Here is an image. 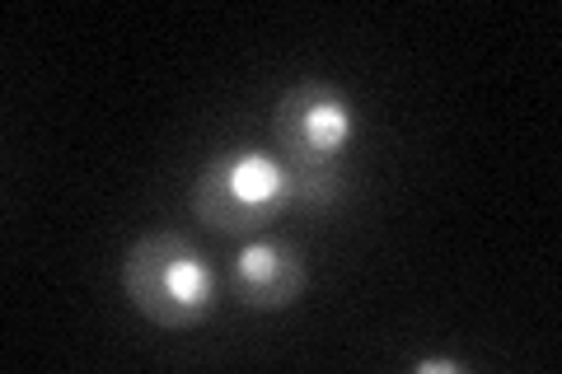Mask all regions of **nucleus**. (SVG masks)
Masks as SVG:
<instances>
[{"instance_id":"obj_1","label":"nucleus","mask_w":562,"mask_h":374,"mask_svg":"<svg viewBox=\"0 0 562 374\" xmlns=\"http://www.w3.org/2000/svg\"><path fill=\"white\" fill-rule=\"evenodd\" d=\"M361 117L351 99L328 80L295 84L272 113L277 159L291 169V211H328L342 197V150L351 146Z\"/></svg>"},{"instance_id":"obj_2","label":"nucleus","mask_w":562,"mask_h":374,"mask_svg":"<svg viewBox=\"0 0 562 374\" xmlns=\"http://www.w3.org/2000/svg\"><path fill=\"white\" fill-rule=\"evenodd\" d=\"M291 169L272 150L235 146L211 155L192 178V216L211 235H262L281 211H291Z\"/></svg>"},{"instance_id":"obj_3","label":"nucleus","mask_w":562,"mask_h":374,"mask_svg":"<svg viewBox=\"0 0 562 374\" xmlns=\"http://www.w3.org/2000/svg\"><path fill=\"white\" fill-rule=\"evenodd\" d=\"M122 291L155 328H198L216 314V276L202 248L183 235H146L122 258Z\"/></svg>"},{"instance_id":"obj_4","label":"nucleus","mask_w":562,"mask_h":374,"mask_svg":"<svg viewBox=\"0 0 562 374\" xmlns=\"http://www.w3.org/2000/svg\"><path fill=\"white\" fill-rule=\"evenodd\" d=\"M231 291L239 305H249L258 314L291 309L305 291V253L291 239L258 235L231 262Z\"/></svg>"},{"instance_id":"obj_5","label":"nucleus","mask_w":562,"mask_h":374,"mask_svg":"<svg viewBox=\"0 0 562 374\" xmlns=\"http://www.w3.org/2000/svg\"><path fill=\"white\" fill-rule=\"evenodd\" d=\"M413 370H417V374H464L460 361H417Z\"/></svg>"}]
</instances>
